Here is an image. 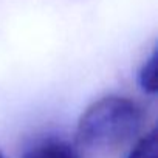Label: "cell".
I'll return each instance as SVG.
<instances>
[{
	"mask_svg": "<svg viewBox=\"0 0 158 158\" xmlns=\"http://www.w3.org/2000/svg\"><path fill=\"white\" fill-rule=\"evenodd\" d=\"M141 110L129 98L104 96L92 102L77 121V139L81 144L106 149L130 139L139 129Z\"/></svg>",
	"mask_w": 158,
	"mask_h": 158,
	"instance_id": "1",
	"label": "cell"
},
{
	"mask_svg": "<svg viewBox=\"0 0 158 158\" xmlns=\"http://www.w3.org/2000/svg\"><path fill=\"white\" fill-rule=\"evenodd\" d=\"M23 158H79V155L62 139H45L33 146Z\"/></svg>",
	"mask_w": 158,
	"mask_h": 158,
	"instance_id": "2",
	"label": "cell"
},
{
	"mask_svg": "<svg viewBox=\"0 0 158 158\" xmlns=\"http://www.w3.org/2000/svg\"><path fill=\"white\" fill-rule=\"evenodd\" d=\"M158 54H156V48L152 50L150 56L143 62V65L138 70V85L141 87V90L147 95H153L156 92V71H158Z\"/></svg>",
	"mask_w": 158,
	"mask_h": 158,
	"instance_id": "3",
	"label": "cell"
},
{
	"mask_svg": "<svg viewBox=\"0 0 158 158\" xmlns=\"http://www.w3.org/2000/svg\"><path fill=\"white\" fill-rule=\"evenodd\" d=\"M127 158H158V146H156V132L152 129L138 143L133 146Z\"/></svg>",
	"mask_w": 158,
	"mask_h": 158,
	"instance_id": "4",
	"label": "cell"
},
{
	"mask_svg": "<svg viewBox=\"0 0 158 158\" xmlns=\"http://www.w3.org/2000/svg\"><path fill=\"white\" fill-rule=\"evenodd\" d=\"M0 158H3V155H2V153H0Z\"/></svg>",
	"mask_w": 158,
	"mask_h": 158,
	"instance_id": "5",
	"label": "cell"
}]
</instances>
